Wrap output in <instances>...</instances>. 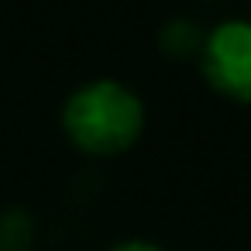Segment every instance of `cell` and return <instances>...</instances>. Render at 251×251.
<instances>
[{
	"label": "cell",
	"instance_id": "3",
	"mask_svg": "<svg viewBox=\"0 0 251 251\" xmlns=\"http://www.w3.org/2000/svg\"><path fill=\"white\" fill-rule=\"evenodd\" d=\"M203 38H206V31H203L193 18H172V21H165L162 31H158V45H162V52L172 55V59H200Z\"/></svg>",
	"mask_w": 251,
	"mask_h": 251
},
{
	"label": "cell",
	"instance_id": "5",
	"mask_svg": "<svg viewBox=\"0 0 251 251\" xmlns=\"http://www.w3.org/2000/svg\"><path fill=\"white\" fill-rule=\"evenodd\" d=\"M110 251H165V248H158V244H151V241H121V244H114Z\"/></svg>",
	"mask_w": 251,
	"mask_h": 251
},
{
	"label": "cell",
	"instance_id": "4",
	"mask_svg": "<svg viewBox=\"0 0 251 251\" xmlns=\"http://www.w3.org/2000/svg\"><path fill=\"white\" fill-rule=\"evenodd\" d=\"M35 237V224L25 210L0 213V251H25Z\"/></svg>",
	"mask_w": 251,
	"mask_h": 251
},
{
	"label": "cell",
	"instance_id": "2",
	"mask_svg": "<svg viewBox=\"0 0 251 251\" xmlns=\"http://www.w3.org/2000/svg\"><path fill=\"white\" fill-rule=\"evenodd\" d=\"M200 66L213 93L234 103H251V21L230 18L210 28Z\"/></svg>",
	"mask_w": 251,
	"mask_h": 251
},
{
	"label": "cell",
	"instance_id": "1",
	"mask_svg": "<svg viewBox=\"0 0 251 251\" xmlns=\"http://www.w3.org/2000/svg\"><path fill=\"white\" fill-rule=\"evenodd\" d=\"M62 131L83 155H124L145 131V103L117 79H93L62 103Z\"/></svg>",
	"mask_w": 251,
	"mask_h": 251
}]
</instances>
